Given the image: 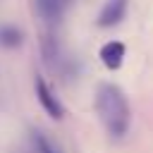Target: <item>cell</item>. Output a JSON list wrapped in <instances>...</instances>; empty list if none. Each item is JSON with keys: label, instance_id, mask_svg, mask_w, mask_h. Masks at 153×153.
I'll use <instances>...</instances> for the list:
<instances>
[{"label": "cell", "instance_id": "cell-1", "mask_svg": "<svg viewBox=\"0 0 153 153\" xmlns=\"http://www.w3.org/2000/svg\"><path fill=\"white\" fill-rule=\"evenodd\" d=\"M96 112L110 139H122L131 127V108L117 84L105 81L96 88Z\"/></svg>", "mask_w": 153, "mask_h": 153}, {"label": "cell", "instance_id": "cell-2", "mask_svg": "<svg viewBox=\"0 0 153 153\" xmlns=\"http://www.w3.org/2000/svg\"><path fill=\"white\" fill-rule=\"evenodd\" d=\"M33 91H36V98H38L41 108L48 112V117H53V120H62V117H65V105H62V100L55 96V91L50 88V84H48L43 76H36V79H33Z\"/></svg>", "mask_w": 153, "mask_h": 153}, {"label": "cell", "instance_id": "cell-3", "mask_svg": "<svg viewBox=\"0 0 153 153\" xmlns=\"http://www.w3.org/2000/svg\"><path fill=\"white\" fill-rule=\"evenodd\" d=\"M127 10H129V0H105L98 12L96 24L100 29H112V26L122 24V19L127 17Z\"/></svg>", "mask_w": 153, "mask_h": 153}, {"label": "cell", "instance_id": "cell-4", "mask_svg": "<svg viewBox=\"0 0 153 153\" xmlns=\"http://www.w3.org/2000/svg\"><path fill=\"white\" fill-rule=\"evenodd\" d=\"M72 0H33V10L36 14L48 24V26H55L62 22V17L67 14Z\"/></svg>", "mask_w": 153, "mask_h": 153}, {"label": "cell", "instance_id": "cell-5", "mask_svg": "<svg viewBox=\"0 0 153 153\" xmlns=\"http://www.w3.org/2000/svg\"><path fill=\"white\" fill-rule=\"evenodd\" d=\"M124 55H127V48H124L122 41H108V43H103V48H100V53H98L100 62H103L108 69H112V72L122 67Z\"/></svg>", "mask_w": 153, "mask_h": 153}, {"label": "cell", "instance_id": "cell-6", "mask_svg": "<svg viewBox=\"0 0 153 153\" xmlns=\"http://www.w3.org/2000/svg\"><path fill=\"white\" fill-rule=\"evenodd\" d=\"M24 43V31L14 24H0V48L14 50Z\"/></svg>", "mask_w": 153, "mask_h": 153}, {"label": "cell", "instance_id": "cell-7", "mask_svg": "<svg viewBox=\"0 0 153 153\" xmlns=\"http://www.w3.org/2000/svg\"><path fill=\"white\" fill-rule=\"evenodd\" d=\"M31 146H33V153H60V148L41 129H31Z\"/></svg>", "mask_w": 153, "mask_h": 153}]
</instances>
